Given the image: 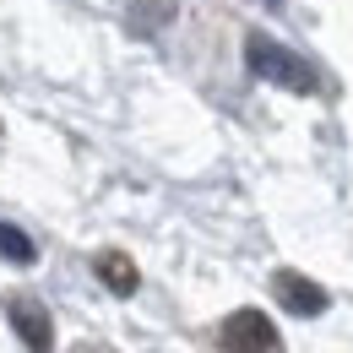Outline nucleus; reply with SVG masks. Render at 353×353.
I'll use <instances>...</instances> for the list:
<instances>
[{"label":"nucleus","instance_id":"f257e3e1","mask_svg":"<svg viewBox=\"0 0 353 353\" xmlns=\"http://www.w3.org/2000/svg\"><path fill=\"white\" fill-rule=\"evenodd\" d=\"M245 60H250V71L272 82V88H294V92H315V71H310L299 54H288L283 44H272L266 33H250L245 39Z\"/></svg>","mask_w":353,"mask_h":353},{"label":"nucleus","instance_id":"f03ea898","mask_svg":"<svg viewBox=\"0 0 353 353\" xmlns=\"http://www.w3.org/2000/svg\"><path fill=\"white\" fill-rule=\"evenodd\" d=\"M223 348L228 353H272L277 348V326L266 321L261 310H234L223 321Z\"/></svg>","mask_w":353,"mask_h":353},{"label":"nucleus","instance_id":"7ed1b4c3","mask_svg":"<svg viewBox=\"0 0 353 353\" xmlns=\"http://www.w3.org/2000/svg\"><path fill=\"white\" fill-rule=\"evenodd\" d=\"M6 315H11L17 337H22L33 353H54V321H49V310L39 305V299H28V294H11V299H6Z\"/></svg>","mask_w":353,"mask_h":353},{"label":"nucleus","instance_id":"20e7f679","mask_svg":"<svg viewBox=\"0 0 353 353\" xmlns=\"http://www.w3.org/2000/svg\"><path fill=\"white\" fill-rule=\"evenodd\" d=\"M272 294H277V305L294 310V315H321L326 310V288L310 283L305 272H277L272 277Z\"/></svg>","mask_w":353,"mask_h":353},{"label":"nucleus","instance_id":"39448f33","mask_svg":"<svg viewBox=\"0 0 353 353\" xmlns=\"http://www.w3.org/2000/svg\"><path fill=\"white\" fill-rule=\"evenodd\" d=\"M92 266H98V277H103L114 294H136V266H131V256H120V250H103Z\"/></svg>","mask_w":353,"mask_h":353},{"label":"nucleus","instance_id":"423d86ee","mask_svg":"<svg viewBox=\"0 0 353 353\" xmlns=\"http://www.w3.org/2000/svg\"><path fill=\"white\" fill-rule=\"evenodd\" d=\"M0 256L17 266H33L39 261V250H33V239L22 234V228H11V223H0Z\"/></svg>","mask_w":353,"mask_h":353}]
</instances>
